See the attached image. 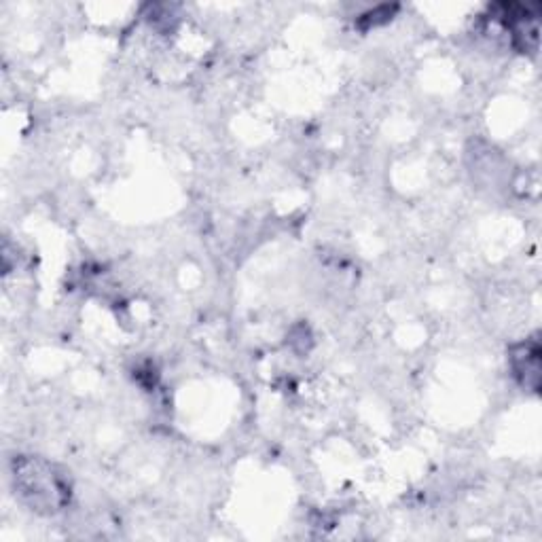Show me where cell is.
Here are the masks:
<instances>
[{"label":"cell","instance_id":"6da1fadb","mask_svg":"<svg viewBox=\"0 0 542 542\" xmlns=\"http://www.w3.org/2000/svg\"><path fill=\"white\" fill-rule=\"evenodd\" d=\"M17 496L43 515H56L70 502V483L56 464L39 456H20L11 464Z\"/></svg>","mask_w":542,"mask_h":542},{"label":"cell","instance_id":"7a4b0ae2","mask_svg":"<svg viewBox=\"0 0 542 542\" xmlns=\"http://www.w3.org/2000/svg\"><path fill=\"white\" fill-rule=\"evenodd\" d=\"M509 363L519 384L528 390L540 386V343L538 339H526L511 350Z\"/></svg>","mask_w":542,"mask_h":542},{"label":"cell","instance_id":"3957f363","mask_svg":"<svg viewBox=\"0 0 542 542\" xmlns=\"http://www.w3.org/2000/svg\"><path fill=\"white\" fill-rule=\"evenodd\" d=\"M394 11H396V7H388V5L377 7V9L367 11L363 17H360V22L365 24V28H373L377 24H386V22L392 20V13Z\"/></svg>","mask_w":542,"mask_h":542}]
</instances>
